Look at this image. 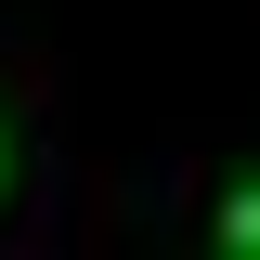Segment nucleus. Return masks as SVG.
<instances>
[{
	"label": "nucleus",
	"mask_w": 260,
	"mask_h": 260,
	"mask_svg": "<svg viewBox=\"0 0 260 260\" xmlns=\"http://www.w3.org/2000/svg\"><path fill=\"white\" fill-rule=\"evenodd\" d=\"M221 247H234V260H260V182H247V195L221 208Z\"/></svg>",
	"instance_id": "1"
}]
</instances>
